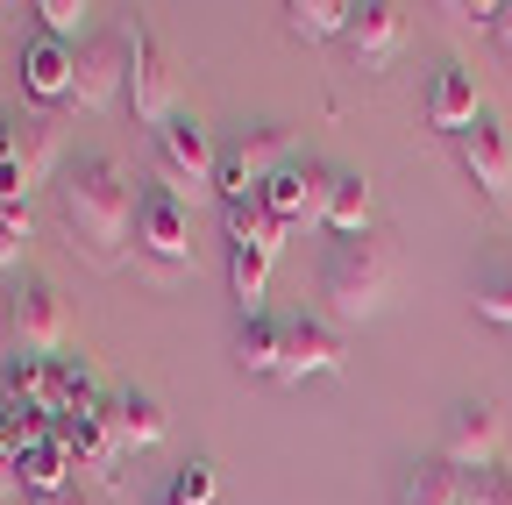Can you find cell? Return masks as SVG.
I'll list each match as a JSON object with an SVG mask.
<instances>
[{"label":"cell","mask_w":512,"mask_h":505,"mask_svg":"<svg viewBox=\"0 0 512 505\" xmlns=\"http://www.w3.org/2000/svg\"><path fill=\"white\" fill-rule=\"evenodd\" d=\"M136 185L114 157H79L57 178V228L72 235V249H86L93 264H121L128 235H136Z\"/></svg>","instance_id":"6da1fadb"},{"label":"cell","mask_w":512,"mask_h":505,"mask_svg":"<svg viewBox=\"0 0 512 505\" xmlns=\"http://www.w3.org/2000/svg\"><path fill=\"white\" fill-rule=\"evenodd\" d=\"M342 363H349V342H342L335 321H320V313H292V321H285V363H278L285 385L328 377V370H342Z\"/></svg>","instance_id":"ba28073f"},{"label":"cell","mask_w":512,"mask_h":505,"mask_svg":"<svg viewBox=\"0 0 512 505\" xmlns=\"http://www.w3.org/2000/svg\"><path fill=\"white\" fill-rule=\"evenodd\" d=\"M342 43H349L356 65H384V57L406 43V8H399V0H363V8L349 15V36Z\"/></svg>","instance_id":"9a60e30c"},{"label":"cell","mask_w":512,"mask_h":505,"mask_svg":"<svg viewBox=\"0 0 512 505\" xmlns=\"http://www.w3.org/2000/svg\"><path fill=\"white\" fill-rule=\"evenodd\" d=\"M22 441H29L22 413H15V406H0V491H22V477H15V463H22Z\"/></svg>","instance_id":"83f0119b"},{"label":"cell","mask_w":512,"mask_h":505,"mask_svg":"<svg viewBox=\"0 0 512 505\" xmlns=\"http://www.w3.org/2000/svg\"><path fill=\"white\" fill-rule=\"evenodd\" d=\"M36 15H43V36H57V43H72L79 22H86L79 0H36Z\"/></svg>","instance_id":"4dcf8cb0"},{"label":"cell","mask_w":512,"mask_h":505,"mask_svg":"<svg viewBox=\"0 0 512 505\" xmlns=\"http://www.w3.org/2000/svg\"><path fill=\"white\" fill-rule=\"evenodd\" d=\"M0 306H8L15 356H64V342H72V313H64V292L50 278H22L15 292H0Z\"/></svg>","instance_id":"3957f363"},{"label":"cell","mask_w":512,"mask_h":505,"mask_svg":"<svg viewBox=\"0 0 512 505\" xmlns=\"http://www.w3.org/2000/svg\"><path fill=\"white\" fill-rule=\"evenodd\" d=\"M399 505H463V470L456 463H413L399 484Z\"/></svg>","instance_id":"603a6c76"},{"label":"cell","mask_w":512,"mask_h":505,"mask_svg":"<svg viewBox=\"0 0 512 505\" xmlns=\"http://www.w3.org/2000/svg\"><path fill=\"white\" fill-rule=\"evenodd\" d=\"M214 491H221L214 463H207V456H192V463H178V477L164 484V505H214Z\"/></svg>","instance_id":"484cf974"},{"label":"cell","mask_w":512,"mask_h":505,"mask_svg":"<svg viewBox=\"0 0 512 505\" xmlns=\"http://www.w3.org/2000/svg\"><path fill=\"white\" fill-rule=\"evenodd\" d=\"M150 164H157V185H171V193H207L214 171H221V150L207 143L200 114H171L164 129H150Z\"/></svg>","instance_id":"277c9868"},{"label":"cell","mask_w":512,"mask_h":505,"mask_svg":"<svg viewBox=\"0 0 512 505\" xmlns=\"http://www.w3.org/2000/svg\"><path fill=\"white\" fill-rule=\"evenodd\" d=\"M121 65H128V107H136V121L164 129L178 107H171V57H164V43H157L150 22H128L121 29Z\"/></svg>","instance_id":"8992f818"},{"label":"cell","mask_w":512,"mask_h":505,"mask_svg":"<svg viewBox=\"0 0 512 505\" xmlns=\"http://www.w3.org/2000/svg\"><path fill=\"white\" fill-rule=\"evenodd\" d=\"M328 228L335 235H370V178L363 171H335V185H328Z\"/></svg>","instance_id":"7402d4cb"},{"label":"cell","mask_w":512,"mask_h":505,"mask_svg":"<svg viewBox=\"0 0 512 505\" xmlns=\"http://www.w3.org/2000/svg\"><path fill=\"white\" fill-rule=\"evenodd\" d=\"M157 505H164V498H157Z\"/></svg>","instance_id":"d590c367"},{"label":"cell","mask_w":512,"mask_h":505,"mask_svg":"<svg viewBox=\"0 0 512 505\" xmlns=\"http://www.w3.org/2000/svg\"><path fill=\"white\" fill-rule=\"evenodd\" d=\"M349 0H285V29L299 43H328V36H349Z\"/></svg>","instance_id":"44dd1931"},{"label":"cell","mask_w":512,"mask_h":505,"mask_svg":"<svg viewBox=\"0 0 512 505\" xmlns=\"http://www.w3.org/2000/svg\"><path fill=\"white\" fill-rule=\"evenodd\" d=\"M456 157H463V171H470L477 193H491V200L512 193V143H505V129H498V114H477V121H470V129L456 136Z\"/></svg>","instance_id":"7c38bea8"},{"label":"cell","mask_w":512,"mask_h":505,"mask_svg":"<svg viewBox=\"0 0 512 505\" xmlns=\"http://www.w3.org/2000/svg\"><path fill=\"white\" fill-rule=\"evenodd\" d=\"M235 363L256 370V377H278V363H285V321H278V313H242V328H235Z\"/></svg>","instance_id":"d6986e66"},{"label":"cell","mask_w":512,"mask_h":505,"mask_svg":"<svg viewBox=\"0 0 512 505\" xmlns=\"http://www.w3.org/2000/svg\"><path fill=\"white\" fill-rule=\"evenodd\" d=\"M392 292V242L377 228L370 235H342L320 264V299L335 306V321H370Z\"/></svg>","instance_id":"7a4b0ae2"},{"label":"cell","mask_w":512,"mask_h":505,"mask_svg":"<svg viewBox=\"0 0 512 505\" xmlns=\"http://www.w3.org/2000/svg\"><path fill=\"white\" fill-rule=\"evenodd\" d=\"M114 93H128V65H121V36H86V43L72 50V100H64V107H79V114H93V107H107Z\"/></svg>","instance_id":"30bf717a"},{"label":"cell","mask_w":512,"mask_h":505,"mask_svg":"<svg viewBox=\"0 0 512 505\" xmlns=\"http://www.w3.org/2000/svg\"><path fill=\"white\" fill-rule=\"evenodd\" d=\"M285 150H292V136L278 129V121H256V129H242V136L221 150L214 193H221V200H256V193H264V185H271V178L292 164Z\"/></svg>","instance_id":"5b68a950"},{"label":"cell","mask_w":512,"mask_h":505,"mask_svg":"<svg viewBox=\"0 0 512 505\" xmlns=\"http://www.w3.org/2000/svg\"><path fill=\"white\" fill-rule=\"evenodd\" d=\"M136 257L157 264V271H178L192 257V221H185V200L171 185H143V200H136Z\"/></svg>","instance_id":"52a82bcc"},{"label":"cell","mask_w":512,"mask_h":505,"mask_svg":"<svg viewBox=\"0 0 512 505\" xmlns=\"http://www.w3.org/2000/svg\"><path fill=\"white\" fill-rule=\"evenodd\" d=\"M271 264H278V257H264L256 242H228V285H235L242 313H264V285H271Z\"/></svg>","instance_id":"cb8c5ba5"},{"label":"cell","mask_w":512,"mask_h":505,"mask_svg":"<svg viewBox=\"0 0 512 505\" xmlns=\"http://www.w3.org/2000/svg\"><path fill=\"white\" fill-rule=\"evenodd\" d=\"M107 427H114L121 449H157L164 427H171V413H164V399H157L150 385H121V392L107 399Z\"/></svg>","instance_id":"4fadbf2b"},{"label":"cell","mask_w":512,"mask_h":505,"mask_svg":"<svg viewBox=\"0 0 512 505\" xmlns=\"http://www.w3.org/2000/svg\"><path fill=\"white\" fill-rule=\"evenodd\" d=\"M29 235H36L29 207H0V264H22V249H29Z\"/></svg>","instance_id":"f546056e"},{"label":"cell","mask_w":512,"mask_h":505,"mask_svg":"<svg viewBox=\"0 0 512 505\" xmlns=\"http://www.w3.org/2000/svg\"><path fill=\"white\" fill-rule=\"evenodd\" d=\"M491 29H498V36L512 43V0H498V22H491Z\"/></svg>","instance_id":"836d02e7"},{"label":"cell","mask_w":512,"mask_h":505,"mask_svg":"<svg viewBox=\"0 0 512 505\" xmlns=\"http://www.w3.org/2000/svg\"><path fill=\"white\" fill-rule=\"evenodd\" d=\"M22 86L29 100H72V43H57V36H29L22 43Z\"/></svg>","instance_id":"e0dca14e"},{"label":"cell","mask_w":512,"mask_h":505,"mask_svg":"<svg viewBox=\"0 0 512 505\" xmlns=\"http://www.w3.org/2000/svg\"><path fill=\"white\" fill-rule=\"evenodd\" d=\"M498 406L491 399H463L456 413H448V434H441V463H456V470H491L498 463Z\"/></svg>","instance_id":"9c48e42d"},{"label":"cell","mask_w":512,"mask_h":505,"mask_svg":"<svg viewBox=\"0 0 512 505\" xmlns=\"http://www.w3.org/2000/svg\"><path fill=\"white\" fill-rule=\"evenodd\" d=\"M0 121H8V150H15V164H22V178H29V193H36V185L50 178V164H57V129H50V114H0Z\"/></svg>","instance_id":"ac0fdd59"},{"label":"cell","mask_w":512,"mask_h":505,"mask_svg":"<svg viewBox=\"0 0 512 505\" xmlns=\"http://www.w3.org/2000/svg\"><path fill=\"white\" fill-rule=\"evenodd\" d=\"M0 207H29V178H22V164L8 150V121H0Z\"/></svg>","instance_id":"1f68e13d"},{"label":"cell","mask_w":512,"mask_h":505,"mask_svg":"<svg viewBox=\"0 0 512 505\" xmlns=\"http://www.w3.org/2000/svg\"><path fill=\"white\" fill-rule=\"evenodd\" d=\"M463 505H512V470H463Z\"/></svg>","instance_id":"f1b7e54d"},{"label":"cell","mask_w":512,"mask_h":505,"mask_svg":"<svg viewBox=\"0 0 512 505\" xmlns=\"http://www.w3.org/2000/svg\"><path fill=\"white\" fill-rule=\"evenodd\" d=\"M221 221H228V242H256L264 257H278L285 235H292V228H285L264 200H221Z\"/></svg>","instance_id":"ffe728a7"},{"label":"cell","mask_w":512,"mask_h":505,"mask_svg":"<svg viewBox=\"0 0 512 505\" xmlns=\"http://www.w3.org/2000/svg\"><path fill=\"white\" fill-rule=\"evenodd\" d=\"M29 505H93V498H86V491H79V484H64V491H36V498H29Z\"/></svg>","instance_id":"d6a6232c"},{"label":"cell","mask_w":512,"mask_h":505,"mask_svg":"<svg viewBox=\"0 0 512 505\" xmlns=\"http://www.w3.org/2000/svg\"><path fill=\"white\" fill-rule=\"evenodd\" d=\"M477 313H484V321H498V328H512V264H505V257L477 271Z\"/></svg>","instance_id":"4316f807"},{"label":"cell","mask_w":512,"mask_h":505,"mask_svg":"<svg viewBox=\"0 0 512 505\" xmlns=\"http://www.w3.org/2000/svg\"><path fill=\"white\" fill-rule=\"evenodd\" d=\"M15 356V342H8V306H0V363Z\"/></svg>","instance_id":"e575fe53"},{"label":"cell","mask_w":512,"mask_h":505,"mask_svg":"<svg viewBox=\"0 0 512 505\" xmlns=\"http://www.w3.org/2000/svg\"><path fill=\"white\" fill-rule=\"evenodd\" d=\"M100 399V385H93V363L86 356H50L43 363V420H72V413H86Z\"/></svg>","instance_id":"2e32d148"},{"label":"cell","mask_w":512,"mask_h":505,"mask_svg":"<svg viewBox=\"0 0 512 505\" xmlns=\"http://www.w3.org/2000/svg\"><path fill=\"white\" fill-rule=\"evenodd\" d=\"M477 114H484V100H477V72L448 57V65L434 72V86H427V129H448V136H463Z\"/></svg>","instance_id":"5bb4252c"},{"label":"cell","mask_w":512,"mask_h":505,"mask_svg":"<svg viewBox=\"0 0 512 505\" xmlns=\"http://www.w3.org/2000/svg\"><path fill=\"white\" fill-rule=\"evenodd\" d=\"M64 470H72V456H64L50 434H43V441H29L22 463H15V477H22V491H29V498H36V491H64V484H72Z\"/></svg>","instance_id":"d4e9b609"},{"label":"cell","mask_w":512,"mask_h":505,"mask_svg":"<svg viewBox=\"0 0 512 505\" xmlns=\"http://www.w3.org/2000/svg\"><path fill=\"white\" fill-rule=\"evenodd\" d=\"M328 185H335V164H285L256 200H264L285 228H299V221H328Z\"/></svg>","instance_id":"8fae6325"}]
</instances>
